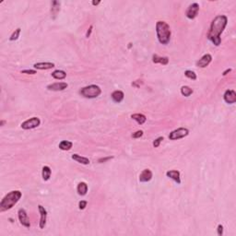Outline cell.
Masks as SVG:
<instances>
[{"mask_svg":"<svg viewBox=\"0 0 236 236\" xmlns=\"http://www.w3.org/2000/svg\"><path fill=\"white\" fill-rule=\"evenodd\" d=\"M152 62L155 64H161V65H167L169 63V58L167 57H159L158 55H153L152 57Z\"/></svg>","mask_w":236,"mask_h":236,"instance_id":"16","label":"cell"},{"mask_svg":"<svg viewBox=\"0 0 236 236\" xmlns=\"http://www.w3.org/2000/svg\"><path fill=\"white\" fill-rule=\"evenodd\" d=\"M131 46H132V43H129V45H128V48H131Z\"/></svg>","mask_w":236,"mask_h":236,"instance_id":"38","label":"cell"},{"mask_svg":"<svg viewBox=\"0 0 236 236\" xmlns=\"http://www.w3.org/2000/svg\"><path fill=\"white\" fill-rule=\"evenodd\" d=\"M152 179V173L149 169H145L142 171V173L139 175V181L141 183H147L150 182Z\"/></svg>","mask_w":236,"mask_h":236,"instance_id":"13","label":"cell"},{"mask_svg":"<svg viewBox=\"0 0 236 236\" xmlns=\"http://www.w3.org/2000/svg\"><path fill=\"white\" fill-rule=\"evenodd\" d=\"M211 60H212V57L209 54L204 55L197 62V66L201 67V68H204V67H206V66H208L209 65V63L211 62Z\"/></svg>","mask_w":236,"mask_h":236,"instance_id":"10","label":"cell"},{"mask_svg":"<svg viewBox=\"0 0 236 236\" xmlns=\"http://www.w3.org/2000/svg\"><path fill=\"white\" fill-rule=\"evenodd\" d=\"M33 67L39 70H46V69H51L55 67V64L51 62H41V63H36L33 65Z\"/></svg>","mask_w":236,"mask_h":236,"instance_id":"14","label":"cell"},{"mask_svg":"<svg viewBox=\"0 0 236 236\" xmlns=\"http://www.w3.org/2000/svg\"><path fill=\"white\" fill-rule=\"evenodd\" d=\"M6 122L5 121H1V125H4V124H5Z\"/></svg>","mask_w":236,"mask_h":236,"instance_id":"37","label":"cell"},{"mask_svg":"<svg viewBox=\"0 0 236 236\" xmlns=\"http://www.w3.org/2000/svg\"><path fill=\"white\" fill-rule=\"evenodd\" d=\"M18 217H19V220H20V224L26 228H30L31 227V222L30 219L28 218L27 212L24 209H20L18 211Z\"/></svg>","mask_w":236,"mask_h":236,"instance_id":"8","label":"cell"},{"mask_svg":"<svg viewBox=\"0 0 236 236\" xmlns=\"http://www.w3.org/2000/svg\"><path fill=\"white\" fill-rule=\"evenodd\" d=\"M38 209H39V212L40 215H41V219H40V223L39 226L41 229H43L46 225V219H47V211L46 209H44V207L39 205L38 206Z\"/></svg>","mask_w":236,"mask_h":236,"instance_id":"11","label":"cell"},{"mask_svg":"<svg viewBox=\"0 0 236 236\" xmlns=\"http://www.w3.org/2000/svg\"><path fill=\"white\" fill-rule=\"evenodd\" d=\"M71 158H72L74 160L78 161L79 163L84 164V165H87V164H89V163H90V160H89L88 158L82 157V156H80V155H79V154H73Z\"/></svg>","mask_w":236,"mask_h":236,"instance_id":"19","label":"cell"},{"mask_svg":"<svg viewBox=\"0 0 236 236\" xmlns=\"http://www.w3.org/2000/svg\"><path fill=\"white\" fill-rule=\"evenodd\" d=\"M198 11H199V5L197 3H193L188 7L185 15L189 20H194L197 16Z\"/></svg>","mask_w":236,"mask_h":236,"instance_id":"7","label":"cell"},{"mask_svg":"<svg viewBox=\"0 0 236 236\" xmlns=\"http://www.w3.org/2000/svg\"><path fill=\"white\" fill-rule=\"evenodd\" d=\"M162 140H163V138H162V137H160V138H156V139L153 141V146H154V148H158V147L160 146V144L161 143Z\"/></svg>","mask_w":236,"mask_h":236,"instance_id":"29","label":"cell"},{"mask_svg":"<svg viewBox=\"0 0 236 236\" xmlns=\"http://www.w3.org/2000/svg\"><path fill=\"white\" fill-rule=\"evenodd\" d=\"M52 77H53L54 79L61 80V79H66V73L65 71H63V70H55V71L52 73Z\"/></svg>","mask_w":236,"mask_h":236,"instance_id":"24","label":"cell"},{"mask_svg":"<svg viewBox=\"0 0 236 236\" xmlns=\"http://www.w3.org/2000/svg\"><path fill=\"white\" fill-rule=\"evenodd\" d=\"M21 73H23V74H29V75H34V74H36V71L35 70H32V69H25V70H22Z\"/></svg>","mask_w":236,"mask_h":236,"instance_id":"30","label":"cell"},{"mask_svg":"<svg viewBox=\"0 0 236 236\" xmlns=\"http://www.w3.org/2000/svg\"><path fill=\"white\" fill-rule=\"evenodd\" d=\"M67 83L66 82H56L53 84H50L47 86V89L49 91H64L65 89L67 88Z\"/></svg>","mask_w":236,"mask_h":236,"instance_id":"12","label":"cell"},{"mask_svg":"<svg viewBox=\"0 0 236 236\" xmlns=\"http://www.w3.org/2000/svg\"><path fill=\"white\" fill-rule=\"evenodd\" d=\"M77 191L79 196H85L88 192V184L84 182H81L78 184Z\"/></svg>","mask_w":236,"mask_h":236,"instance_id":"18","label":"cell"},{"mask_svg":"<svg viewBox=\"0 0 236 236\" xmlns=\"http://www.w3.org/2000/svg\"><path fill=\"white\" fill-rule=\"evenodd\" d=\"M231 70H232V69H227V70H225V71L223 72V76H226V75H227V73L231 72Z\"/></svg>","mask_w":236,"mask_h":236,"instance_id":"35","label":"cell"},{"mask_svg":"<svg viewBox=\"0 0 236 236\" xmlns=\"http://www.w3.org/2000/svg\"><path fill=\"white\" fill-rule=\"evenodd\" d=\"M111 159H113V157H107V158H101V159H100L99 160V162H104V161H106V160H111Z\"/></svg>","mask_w":236,"mask_h":236,"instance_id":"34","label":"cell"},{"mask_svg":"<svg viewBox=\"0 0 236 236\" xmlns=\"http://www.w3.org/2000/svg\"><path fill=\"white\" fill-rule=\"evenodd\" d=\"M184 75H185V77L188 78V79H193V80H196V79H197V75H196V73H195L194 71H192V70H186V71L184 72Z\"/></svg>","mask_w":236,"mask_h":236,"instance_id":"26","label":"cell"},{"mask_svg":"<svg viewBox=\"0 0 236 236\" xmlns=\"http://www.w3.org/2000/svg\"><path fill=\"white\" fill-rule=\"evenodd\" d=\"M59 10H60V2H58V1H53V3H52V8H51V13L54 16V19L57 15Z\"/></svg>","mask_w":236,"mask_h":236,"instance_id":"23","label":"cell"},{"mask_svg":"<svg viewBox=\"0 0 236 236\" xmlns=\"http://www.w3.org/2000/svg\"><path fill=\"white\" fill-rule=\"evenodd\" d=\"M41 124V120L38 117H32L21 124V128L28 130V129H33L38 127Z\"/></svg>","mask_w":236,"mask_h":236,"instance_id":"6","label":"cell"},{"mask_svg":"<svg viewBox=\"0 0 236 236\" xmlns=\"http://www.w3.org/2000/svg\"><path fill=\"white\" fill-rule=\"evenodd\" d=\"M91 31H92V25H91V26H90L89 30H88V31H87V32H86V37H87V38H89V37L91 36Z\"/></svg>","mask_w":236,"mask_h":236,"instance_id":"33","label":"cell"},{"mask_svg":"<svg viewBox=\"0 0 236 236\" xmlns=\"http://www.w3.org/2000/svg\"><path fill=\"white\" fill-rule=\"evenodd\" d=\"M227 22H228V19L224 15H219L212 20L209 32L207 34V37L214 45L219 46L221 42L220 35L227 25Z\"/></svg>","mask_w":236,"mask_h":236,"instance_id":"1","label":"cell"},{"mask_svg":"<svg viewBox=\"0 0 236 236\" xmlns=\"http://www.w3.org/2000/svg\"><path fill=\"white\" fill-rule=\"evenodd\" d=\"M193 90L188 87V86H183L181 88V93L184 96V97H189L192 93H193Z\"/></svg>","mask_w":236,"mask_h":236,"instance_id":"25","label":"cell"},{"mask_svg":"<svg viewBox=\"0 0 236 236\" xmlns=\"http://www.w3.org/2000/svg\"><path fill=\"white\" fill-rule=\"evenodd\" d=\"M79 93H80L83 97H85V98H97L98 96L101 95V88H100L99 86H97V85H90V86H87V87L82 88V89L79 91Z\"/></svg>","mask_w":236,"mask_h":236,"instance_id":"4","label":"cell"},{"mask_svg":"<svg viewBox=\"0 0 236 236\" xmlns=\"http://www.w3.org/2000/svg\"><path fill=\"white\" fill-rule=\"evenodd\" d=\"M218 234L219 236H221L223 234V226L221 224L218 225Z\"/></svg>","mask_w":236,"mask_h":236,"instance_id":"32","label":"cell"},{"mask_svg":"<svg viewBox=\"0 0 236 236\" xmlns=\"http://www.w3.org/2000/svg\"><path fill=\"white\" fill-rule=\"evenodd\" d=\"M223 99H224V101H225L227 103H229V104L235 103L236 92L234 90H227V91L224 92Z\"/></svg>","mask_w":236,"mask_h":236,"instance_id":"9","label":"cell"},{"mask_svg":"<svg viewBox=\"0 0 236 236\" xmlns=\"http://www.w3.org/2000/svg\"><path fill=\"white\" fill-rule=\"evenodd\" d=\"M124 97H125V94L123 91H115L113 93H112V99L115 102H121L123 100H124Z\"/></svg>","mask_w":236,"mask_h":236,"instance_id":"17","label":"cell"},{"mask_svg":"<svg viewBox=\"0 0 236 236\" xmlns=\"http://www.w3.org/2000/svg\"><path fill=\"white\" fill-rule=\"evenodd\" d=\"M143 136V131L142 130H138L135 133L132 134V138H139Z\"/></svg>","mask_w":236,"mask_h":236,"instance_id":"28","label":"cell"},{"mask_svg":"<svg viewBox=\"0 0 236 236\" xmlns=\"http://www.w3.org/2000/svg\"><path fill=\"white\" fill-rule=\"evenodd\" d=\"M131 118L133 120H135L139 125H143L146 122V120H147V117L144 115H142V114H134V115L131 116Z\"/></svg>","mask_w":236,"mask_h":236,"instance_id":"20","label":"cell"},{"mask_svg":"<svg viewBox=\"0 0 236 236\" xmlns=\"http://www.w3.org/2000/svg\"><path fill=\"white\" fill-rule=\"evenodd\" d=\"M156 32L159 42L161 44H168L171 40V29L165 21H158L156 23Z\"/></svg>","mask_w":236,"mask_h":236,"instance_id":"3","label":"cell"},{"mask_svg":"<svg viewBox=\"0 0 236 236\" xmlns=\"http://www.w3.org/2000/svg\"><path fill=\"white\" fill-rule=\"evenodd\" d=\"M72 146H73L72 142H70L68 140H63L59 144V149L62 150H71Z\"/></svg>","mask_w":236,"mask_h":236,"instance_id":"21","label":"cell"},{"mask_svg":"<svg viewBox=\"0 0 236 236\" xmlns=\"http://www.w3.org/2000/svg\"><path fill=\"white\" fill-rule=\"evenodd\" d=\"M51 169L49 166H43L42 167V176L44 181H48L51 177Z\"/></svg>","mask_w":236,"mask_h":236,"instance_id":"22","label":"cell"},{"mask_svg":"<svg viewBox=\"0 0 236 236\" xmlns=\"http://www.w3.org/2000/svg\"><path fill=\"white\" fill-rule=\"evenodd\" d=\"M21 196H22V194L19 190H14V191H11L8 194H7L3 197V199L0 203V211L4 212L6 210L12 209L19 202Z\"/></svg>","mask_w":236,"mask_h":236,"instance_id":"2","label":"cell"},{"mask_svg":"<svg viewBox=\"0 0 236 236\" xmlns=\"http://www.w3.org/2000/svg\"><path fill=\"white\" fill-rule=\"evenodd\" d=\"M20 31H21L20 28H18L17 30H15V32L12 33V35L10 36L9 40H10V41H16V40H18V38H19V36H20Z\"/></svg>","mask_w":236,"mask_h":236,"instance_id":"27","label":"cell"},{"mask_svg":"<svg viewBox=\"0 0 236 236\" xmlns=\"http://www.w3.org/2000/svg\"><path fill=\"white\" fill-rule=\"evenodd\" d=\"M167 177L173 179L175 182H176L177 184H181V178H180V172L176 170H172V171H168L166 173Z\"/></svg>","mask_w":236,"mask_h":236,"instance_id":"15","label":"cell"},{"mask_svg":"<svg viewBox=\"0 0 236 236\" xmlns=\"http://www.w3.org/2000/svg\"><path fill=\"white\" fill-rule=\"evenodd\" d=\"M87 207V201L85 200H81L79 203V209H84Z\"/></svg>","mask_w":236,"mask_h":236,"instance_id":"31","label":"cell"},{"mask_svg":"<svg viewBox=\"0 0 236 236\" xmlns=\"http://www.w3.org/2000/svg\"><path fill=\"white\" fill-rule=\"evenodd\" d=\"M188 134H189V130L187 128L180 127V128H177L175 130L172 131L169 135V138L171 140H177V139H180V138L188 136Z\"/></svg>","mask_w":236,"mask_h":236,"instance_id":"5","label":"cell"},{"mask_svg":"<svg viewBox=\"0 0 236 236\" xmlns=\"http://www.w3.org/2000/svg\"><path fill=\"white\" fill-rule=\"evenodd\" d=\"M100 4V1H92V5H94V6H97V5H99Z\"/></svg>","mask_w":236,"mask_h":236,"instance_id":"36","label":"cell"}]
</instances>
